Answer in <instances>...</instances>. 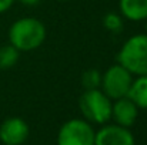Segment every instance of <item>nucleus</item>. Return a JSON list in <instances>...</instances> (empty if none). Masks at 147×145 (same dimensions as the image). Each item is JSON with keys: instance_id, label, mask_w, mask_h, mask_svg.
<instances>
[{"instance_id": "f257e3e1", "label": "nucleus", "mask_w": 147, "mask_h": 145, "mask_svg": "<svg viewBox=\"0 0 147 145\" xmlns=\"http://www.w3.org/2000/svg\"><path fill=\"white\" fill-rule=\"evenodd\" d=\"M46 39V27L36 17H22L9 29V41L19 51L39 48Z\"/></svg>"}, {"instance_id": "f03ea898", "label": "nucleus", "mask_w": 147, "mask_h": 145, "mask_svg": "<svg viewBox=\"0 0 147 145\" xmlns=\"http://www.w3.org/2000/svg\"><path fill=\"white\" fill-rule=\"evenodd\" d=\"M117 61L133 76H147V34L131 36L121 46Z\"/></svg>"}, {"instance_id": "7ed1b4c3", "label": "nucleus", "mask_w": 147, "mask_h": 145, "mask_svg": "<svg viewBox=\"0 0 147 145\" xmlns=\"http://www.w3.org/2000/svg\"><path fill=\"white\" fill-rule=\"evenodd\" d=\"M79 107L89 122L106 124L111 118V101L98 88L86 90L79 100Z\"/></svg>"}, {"instance_id": "20e7f679", "label": "nucleus", "mask_w": 147, "mask_h": 145, "mask_svg": "<svg viewBox=\"0 0 147 145\" xmlns=\"http://www.w3.org/2000/svg\"><path fill=\"white\" fill-rule=\"evenodd\" d=\"M133 83V74L121 64H114L101 74V91L110 100L127 97Z\"/></svg>"}, {"instance_id": "39448f33", "label": "nucleus", "mask_w": 147, "mask_h": 145, "mask_svg": "<svg viewBox=\"0 0 147 145\" xmlns=\"http://www.w3.org/2000/svg\"><path fill=\"white\" fill-rule=\"evenodd\" d=\"M94 134L89 121L73 118L61 125L57 134V145H94Z\"/></svg>"}, {"instance_id": "423d86ee", "label": "nucleus", "mask_w": 147, "mask_h": 145, "mask_svg": "<svg viewBox=\"0 0 147 145\" xmlns=\"http://www.w3.org/2000/svg\"><path fill=\"white\" fill-rule=\"evenodd\" d=\"M30 128L23 118L10 117L0 125V141L4 145H22L29 137Z\"/></svg>"}, {"instance_id": "0eeeda50", "label": "nucleus", "mask_w": 147, "mask_h": 145, "mask_svg": "<svg viewBox=\"0 0 147 145\" xmlns=\"http://www.w3.org/2000/svg\"><path fill=\"white\" fill-rule=\"evenodd\" d=\"M94 145H134V137L126 127L104 125L94 134Z\"/></svg>"}, {"instance_id": "6e6552de", "label": "nucleus", "mask_w": 147, "mask_h": 145, "mask_svg": "<svg viewBox=\"0 0 147 145\" xmlns=\"http://www.w3.org/2000/svg\"><path fill=\"white\" fill-rule=\"evenodd\" d=\"M116 102L111 104V118L116 121L117 125L121 127H131L139 115V107L129 98L121 97L119 100H114Z\"/></svg>"}, {"instance_id": "1a4fd4ad", "label": "nucleus", "mask_w": 147, "mask_h": 145, "mask_svg": "<svg viewBox=\"0 0 147 145\" xmlns=\"http://www.w3.org/2000/svg\"><path fill=\"white\" fill-rule=\"evenodd\" d=\"M119 7L127 20L143 21L147 19V0H120Z\"/></svg>"}, {"instance_id": "9d476101", "label": "nucleus", "mask_w": 147, "mask_h": 145, "mask_svg": "<svg viewBox=\"0 0 147 145\" xmlns=\"http://www.w3.org/2000/svg\"><path fill=\"white\" fill-rule=\"evenodd\" d=\"M127 97L139 107L147 110V76H139L133 78Z\"/></svg>"}, {"instance_id": "9b49d317", "label": "nucleus", "mask_w": 147, "mask_h": 145, "mask_svg": "<svg viewBox=\"0 0 147 145\" xmlns=\"http://www.w3.org/2000/svg\"><path fill=\"white\" fill-rule=\"evenodd\" d=\"M20 51L11 44H6L0 47V70H9L16 65L19 61Z\"/></svg>"}, {"instance_id": "f8f14e48", "label": "nucleus", "mask_w": 147, "mask_h": 145, "mask_svg": "<svg viewBox=\"0 0 147 145\" xmlns=\"http://www.w3.org/2000/svg\"><path fill=\"white\" fill-rule=\"evenodd\" d=\"M101 84V74L96 68H90L87 71L83 73L82 76V86L84 87V90H94L98 88Z\"/></svg>"}, {"instance_id": "ddd939ff", "label": "nucleus", "mask_w": 147, "mask_h": 145, "mask_svg": "<svg viewBox=\"0 0 147 145\" xmlns=\"http://www.w3.org/2000/svg\"><path fill=\"white\" fill-rule=\"evenodd\" d=\"M103 26L106 30L117 34L123 30V19L117 13H107L103 17Z\"/></svg>"}, {"instance_id": "4468645a", "label": "nucleus", "mask_w": 147, "mask_h": 145, "mask_svg": "<svg viewBox=\"0 0 147 145\" xmlns=\"http://www.w3.org/2000/svg\"><path fill=\"white\" fill-rule=\"evenodd\" d=\"M14 1H16V0H0V14L4 13V11H7V10L13 6Z\"/></svg>"}, {"instance_id": "2eb2a0df", "label": "nucleus", "mask_w": 147, "mask_h": 145, "mask_svg": "<svg viewBox=\"0 0 147 145\" xmlns=\"http://www.w3.org/2000/svg\"><path fill=\"white\" fill-rule=\"evenodd\" d=\"M23 4H26V6H36L40 0H20Z\"/></svg>"}, {"instance_id": "dca6fc26", "label": "nucleus", "mask_w": 147, "mask_h": 145, "mask_svg": "<svg viewBox=\"0 0 147 145\" xmlns=\"http://www.w3.org/2000/svg\"><path fill=\"white\" fill-rule=\"evenodd\" d=\"M59 1H67V0H59Z\"/></svg>"}]
</instances>
